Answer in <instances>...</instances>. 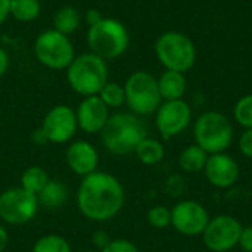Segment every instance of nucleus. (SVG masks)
I'll return each mask as SVG.
<instances>
[{
  "label": "nucleus",
  "mask_w": 252,
  "mask_h": 252,
  "mask_svg": "<svg viewBox=\"0 0 252 252\" xmlns=\"http://www.w3.org/2000/svg\"><path fill=\"white\" fill-rule=\"evenodd\" d=\"M77 207L90 221H109L118 216L126 204V192L121 182L102 171L83 177L77 190Z\"/></svg>",
  "instance_id": "obj_1"
},
{
  "label": "nucleus",
  "mask_w": 252,
  "mask_h": 252,
  "mask_svg": "<svg viewBox=\"0 0 252 252\" xmlns=\"http://www.w3.org/2000/svg\"><path fill=\"white\" fill-rule=\"evenodd\" d=\"M148 137L145 123L133 112H117L109 117L100 140L105 149L114 155H128L136 151L137 145Z\"/></svg>",
  "instance_id": "obj_2"
},
{
  "label": "nucleus",
  "mask_w": 252,
  "mask_h": 252,
  "mask_svg": "<svg viewBox=\"0 0 252 252\" xmlns=\"http://www.w3.org/2000/svg\"><path fill=\"white\" fill-rule=\"evenodd\" d=\"M65 71L69 87L83 97L99 94L109 77L106 61L92 52L75 55Z\"/></svg>",
  "instance_id": "obj_3"
},
{
  "label": "nucleus",
  "mask_w": 252,
  "mask_h": 252,
  "mask_svg": "<svg viewBox=\"0 0 252 252\" xmlns=\"http://www.w3.org/2000/svg\"><path fill=\"white\" fill-rule=\"evenodd\" d=\"M86 40L90 52L105 61L121 58L130 46L127 27L115 18L105 16L97 24L89 27Z\"/></svg>",
  "instance_id": "obj_4"
},
{
  "label": "nucleus",
  "mask_w": 252,
  "mask_h": 252,
  "mask_svg": "<svg viewBox=\"0 0 252 252\" xmlns=\"http://www.w3.org/2000/svg\"><path fill=\"white\" fill-rule=\"evenodd\" d=\"M157 59L168 71H179L186 74L196 62L195 43L180 31L162 32L154 46Z\"/></svg>",
  "instance_id": "obj_5"
},
{
  "label": "nucleus",
  "mask_w": 252,
  "mask_h": 252,
  "mask_svg": "<svg viewBox=\"0 0 252 252\" xmlns=\"http://www.w3.org/2000/svg\"><path fill=\"white\" fill-rule=\"evenodd\" d=\"M195 142L208 155L226 152L233 140V126L230 120L217 111L201 114L193 128Z\"/></svg>",
  "instance_id": "obj_6"
},
{
  "label": "nucleus",
  "mask_w": 252,
  "mask_h": 252,
  "mask_svg": "<svg viewBox=\"0 0 252 252\" xmlns=\"http://www.w3.org/2000/svg\"><path fill=\"white\" fill-rule=\"evenodd\" d=\"M124 92L126 105L139 117L157 112L162 103L158 78L148 71H136L130 74L124 83Z\"/></svg>",
  "instance_id": "obj_7"
},
{
  "label": "nucleus",
  "mask_w": 252,
  "mask_h": 252,
  "mask_svg": "<svg viewBox=\"0 0 252 252\" xmlns=\"http://www.w3.org/2000/svg\"><path fill=\"white\" fill-rule=\"evenodd\" d=\"M37 61L53 71L66 69L75 58L74 46L68 35L50 28L41 31L34 41Z\"/></svg>",
  "instance_id": "obj_8"
},
{
  "label": "nucleus",
  "mask_w": 252,
  "mask_h": 252,
  "mask_svg": "<svg viewBox=\"0 0 252 252\" xmlns=\"http://www.w3.org/2000/svg\"><path fill=\"white\" fill-rule=\"evenodd\" d=\"M38 199L24 188H10L0 193V219L12 226L30 223L38 213Z\"/></svg>",
  "instance_id": "obj_9"
},
{
  "label": "nucleus",
  "mask_w": 252,
  "mask_h": 252,
  "mask_svg": "<svg viewBox=\"0 0 252 252\" xmlns=\"http://www.w3.org/2000/svg\"><path fill=\"white\" fill-rule=\"evenodd\" d=\"M242 224L238 219L221 214L214 219H210L204 233V245L213 252H227L238 247Z\"/></svg>",
  "instance_id": "obj_10"
},
{
  "label": "nucleus",
  "mask_w": 252,
  "mask_h": 252,
  "mask_svg": "<svg viewBox=\"0 0 252 252\" xmlns=\"http://www.w3.org/2000/svg\"><path fill=\"white\" fill-rule=\"evenodd\" d=\"M78 128L75 111L68 105L53 106L43 118L40 131L46 143L62 145L69 142Z\"/></svg>",
  "instance_id": "obj_11"
},
{
  "label": "nucleus",
  "mask_w": 252,
  "mask_h": 252,
  "mask_svg": "<svg viewBox=\"0 0 252 252\" xmlns=\"http://www.w3.org/2000/svg\"><path fill=\"white\" fill-rule=\"evenodd\" d=\"M155 114L157 130L165 140L183 133L192 121V109L183 99L164 100Z\"/></svg>",
  "instance_id": "obj_12"
},
{
  "label": "nucleus",
  "mask_w": 252,
  "mask_h": 252,
  "mask_svg": "<svg viewBox=\"0 0 252 252\" xmlns=\"http://www.w3.org/2000/svg\"><path fill=\"white\" fill-rule=\"evenodd\" d=\"M210 221L207 208L196 201H182L171 210V226L185 236H199Z\"/></svg>",
  "instance_id": "obj_13"
},
{
  "label": "nucleus",
  "mask_w": 252,
  "mask_h": 252,
  "mask_svg": "<svg viewBox=\"0 0 252 252\" xmlns=\"http://www.w3.org/2000/svg\"><path fill=\"white\" fill-rule=\"evenodd\" d=\"M204 173L210 185L217 189L232 188L241 176L239 164L236 162V159L224 152L210 155Z\"/></svg>",
  "instance_id": "obj_14"
},
{
  "label": "nucleus",
  "mask_w": 252,
  "mask_h": 252,
  "mask_svg": "<svg viewBox=\"0 0 252 252\" xmlns=\"http://www.w3.org/2000/svg\"><path fill=\"white\" fill-rule=\"evenodd\" d=\"M75 117L80 130H83L87 134H94L103 130L111 115H109V108L96 94V96H87L78 103Z\"/></svg>",
  "instance_id": "obj_15"
},
{
  "label": "nucleus",
  "mask_w": 252,
  "mask_h": 252,
  "mask_svg": "<svg viewBox=\"0 0 252 252\" xmlns=\"http://www.w3.org/2000/svg\"><path fill=\"white\" fill-rule=\"evenodd\" d=\"M66 165L77 176L86 177L94 171H97L99 165V154L96 148L87 140L72 142L65 151Z\"/></svg>",
  "instance_id": "obj_16"
},
{
  "label": "nucleus",
  "mask_w": 252,
  "mask_h": 252,
  "mask_svg": "<svg viewBox=\"0 0 252 252\" xmlns=\"http://www.w3.org/2000/svg\"><path fill=\"white\" fill-rule=\"evenodd\" d=\"M158 87L162 100H179L186 93L188 81L183 72L165 69L158 78Z\"/></svg>",
  "instance_id": "obj_17"
},
{
  "label": "nucleus",
  "mask_w": 252,
  "mask_h": 252,
  "mask_svg": "<svg viewBox=\"0 0 252 252\" xmlns=\"http://www.w3.org/2000/svg\"><path fill=\"white\" fill-rule=\"evenodd\" d=\"M38 204L46 208L56 210L66 204L68 201V188L61 180H49L44 189L37 195Z\"/></svg>",
  "instance_id": "obj_18"
},
{
  "label": "nucleus",
  "mask_w": 252,
  "mask_h": 252,
  "mask_svg": "<svg viewBox=\"0 0 252 252\" xmlns=\"http://www.w3.org/2000/svg\"><path fill=\"white\" fill-rule=\"evenodd\" d=\"M53 30L65 34L69 37V34L75 32L81 25V13L74 6H62L59 7L53 15Z\"/></svg>",
  "instance_id": "obj_19"
},
{
  "label": "nucleus",
  "mask_w": 252,
  "mask_h": 252,
  "mask_svg": "<svg viewBox=\"0 0 252 252\" xmlns=\"http://www.w3.org/2000/svg\"><path fill=\"white\" fill-rule=\"evenodd\" d=\"M208 157L210 155L202 148H199L196 143L190 145L182 151V154L179 157V167L185 173H190V174L204 171Z\"/></svg>",
  "instance_id": "obj_20"
},
{
  "label": "nucleus",
  "mask_w": 252,
  "mask_h": 252,
  "mask_svg": "<svg viewBox=\"0 0 252 252\" xmlns=\"http://www.w3.org/2000/svg\"><path fill=\"white\" fill-rule=\"evenodd\" d=\"M137 159L145 164V165H157L164 159L165 155V149L162 146L161 142H158L157 139H151V137H145L136 148L134 151Z\"/></svg>",
  "instance_id": "obj_21"
},
{
  "label": "nucleus",
  "mask_w": 252,
  "mask_h": 252,
  "mask_svg": "<svg viewBox=\"0 0 252 252\" xmlns=\"http://www.w3.org/2000/svg\"><path fill=\"white\" fill-rule=\"evenodd\" d=\"M41 13V1L38 0H10L9 16L18 22H32Z\"/></svg>",
  "instance_id": "obj_22"
},
{
  "label": "nucleus",
  "mask_w": 252,
  "mask_h": 252,
  "mask_svg": "<svg viewBox=\"0 0 252 252\" xmlns=\"http://www.w3.org/2000/svg\"><path fill=\"white\" fill-rule=\"evenodd\" d=\"M49 174L38 165H32L28 167L22 176H21V188H24L25 190L34 193L35 196L44 189V186L49 182Z\"/></svg>",
  "instance_id": "obj_23"
},
{
  "label": "nucleus",
  "mask_w": 252,
  "mask_h": 252,
  "mask_svg": "<svg viewBox=\"0 0 252 252\" xmlns=\"http://www.w3.org/2000/svg\"><path fill=\"white\" fill-rule=\"evenodd\" d=\"M100 100L108 106V108H120L126 103V92L124 86L115 83V81H108L99 92L97 94Z\"/></svg>",
  "instance_id": "obj_24"
},
{
  "label": "nucleus",
  "mask_w": 252,
  "mask_h": 252,
  "mask_svg": "<svg viewBox=\"0 0 252 252\" xmlns=\"http://www.w3.org/2000/svg\"><path fill=\"white\" fill-rule=\"evenodd\" d=\"M32 252H71V245L63 236L44 235L35 241Z\"/></svg>",
  "instance_id": "obj_25"
},
{
  "label": "nucleus",
  "mask_w": 252,
  "mask_h": 252,
  "mask_svg": "<svg viewBox=\"0 0 252 252\" xmlns=\"http://www.w3.org/2000/svg\"><path fill=\"white\" fill-rule=\"evenodd\" d=\"M233 117L239 126H242L245 130L252 128V93L242 96L235 108H233Z\"/></svg>",
  "instance_id": "obj_26"
},
{
  "label": "nucleus",
  "mask_w": 252,
  "mask_h": 252,
  "mask_svg": "<svg viewBox=\"0 0 252 252\" xmlns=\"http://www.w3.org/2000/svg\"><path fill=\"white\" fill-rule=\"evenodd\" d=\"M148 223L155 227V229H165L171 224V210L164 207V205H158L154 207L148 211Z\"/></svg>",
  "instance_id": "obj_27"
},
{
  "label": "nucleus",
  "mask_w": 252,
  "mask_h": 252,
  "mask_svg": "<svg viewBox=\"0 0 252 252\" xmlns=\"http://www.w3.org/2000/svg\"><path fill=\"white\" fill-rule=\"evenodd\" d=\"M100 252H140L139 248L127 239H112Z\"/></svg>",
  "instance_id": "obj_28"
},
{
  "label": "nucleus",
  "mask_w": 252,
  "mask_h": 252,
  "mask_svg": "<svg viewBox=\"0 0 252 252\" xmlns=\"http://www.w3.org/2000/svg\"><path fill=\"white\" fill-rule=\"evenodd\" d=\"M239 151L244 157L252 159V128H247L239 139Z\"/></svg>",
  "instance_id": "obj_29"
},
{
  "label": "nucleus",
  "mask_w": 252,
  "mask_h": 252,
  "mask_svg": "<svg viewBox=\"0 0 252 252\" xmlns=\"http://www.w3.org/2000/svg\"><path fill=\"white\" fill-rule=\"evenodd\" d=\"M238 245L245 252H252V226H247L242 229Z\"/></svg>",
  "instance_id": "obj_30"
},
{
  "label": "nucleus",
  "mask_w": 252,
  "mask_h": 252,
  "mask_svg": "<svg viewBox=\"0 0 252 252\" xmlns=\"http://www.w3.org/2000/svg\"><path fill=\"white\" fill-rule=\"evenodd\" d=\"M102 18H103V15L100 13L99 9H89V10L84 13V21H86V24H87L89 27L97 24Z\"/></svg>",
  "instance_id": "obj_31"
},
{
  "label": "nucleus",
  "mask_w": 252,
  "mask_h": 252,
  "mask_svg": "<svg viewBox=\"0 0 252 252\" xmlns=\"http://www.w3.org/2000/svg\"><path fill=\"white\" fill-rule=\"evenodd\" d=\"M9 66H10V58H9L7 52L0 46V78L7 72Z\"/></svg>",
  "instance_id": "obj_32"
},
{
  "label": "nucleus",
  "mask_w": 252,
  "mask_h": 252,
  "mask_svg": "<svg viewBox=\"0 0 252 252\" xmlns=\"http://www.w3.org/2000/svg\"><path fill=\"white\" fill-rule=\"evenodd\" d=\"M93 242H94L100 250H103V248L111 242V239H109V236H108L105 232H97V233H94V236H93Z\"/></svg>",
  "instance_id": "obj_33"
},
{
  "label": "nucleus",
  "mask_w": 252,
  "mask_h": 252,
  "mask_svg": "<svg viewBox=\"0 0 252 252\" xmlns=\"http://www.w3.org/2000/svg\"><path fill=\"white\" fill-rule=\"evenodd\" d=\"M9 7L10 0H0V25H3L4 21L9 18Z\"/></svg>",
  "instance_id": "obj_34"
},
{
  "label": "nucleus",
  "mask_w": 252,
  "mask_h": 252,
  "mask_svg": "<svg viewBox=\"0 0 252 252\" xmlns=\"http://www.w3.org/2000/svg\"><path fill=\"white\" fill-rule=\"evenodd\" d=\"M7 242H9V235H7V230L0 224V252H3L7 247Z\"/></svg>",
  "instance_id": "obj_35"
},
{
  "label": "nucleus",
  "mask_w": 252,
  "mask_h": 252,
  "mask_svg": "<svg viewBox=\"0 0 252 252\" xmlns=\"http://www.w3.org/2000/svg\"><path fill=\"white\" fill-rule=\"evenodd\" d=\"M32 142L37 143V145H44L46 143V140H44V137H43V134H41L40 130H35L32 133Z\"/></svg>",
  "instance_id": "obj_36"
},
{
  "label": "nucleus",
  "mask_w": 252,
  "mask_h": 252,
  "mask_svg": "<svg viewBox=\"0 0 252 252\" xmlns=\"http://www.w3.org/2000/svg\"><path fill=\"white\" fill-rule=\"evenodd\" d=\"M84 252H97V251H92V250H87V251H84Z\"/></svg>",
  "instance_id": "obj_37"
},
{
  "label": "nucleus",
  "mask_w": 252,
  "mask_h": 252,
  "mask_svg": "<svg viewBox=\"0 0 252 252\" xmlns=\"http://www.w3.org/2000/svg\"><path fill=\"white\" fill-rule=\"evenodd\" d=\"M38 1H49V0H38Z\"/></svg>",
  "instance_id": "obj_38"
}]
</instances>
